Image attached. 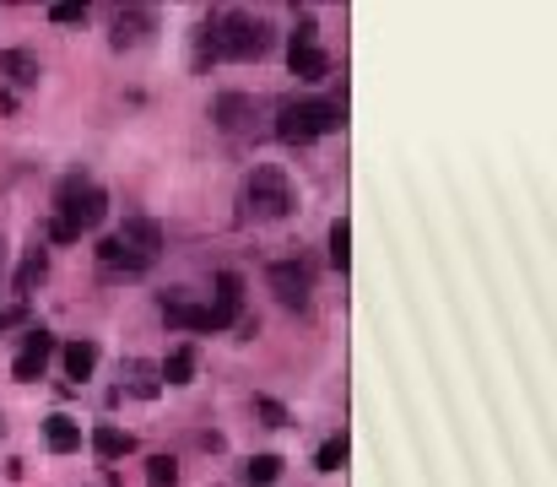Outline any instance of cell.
I'll use <instances>...</instances> for the list:
<instances>
[{"label":"cell","mask_w":557,"mask_h":487,"mask_svg":"<svg viewBox=\"0 0 557 487\" xmlns=\"http://www.w3.org/2000/svg\"><path fill=\"white\" fill-rule=\"evenodd\" d=\"M49 17L71 28V22H87V6H71V0H65V6H49Z\"/></svg>","instance_id":"cb8c5ba5"},{"label":"cell","mask_w":557,"mask_h":487,"mask_svg":"<svg viewBox=\"0 0 557 487\" xmlns=\"http://www.w3.org/2000/svg\"><path fill=\"white\" fill-rule=\"evenodd\" d=\"M0 76H11L17 87H33L38 82V55L33 49H0Z\"/></svg>","instance_id":"2e32d148"},{"label":"cell","mask_w":557,"mask_h":487,"mask_svg":"<svg viewBox=\"0 0 557 487\" xmlns=\"http://www.w3.org/2000/svg\"><path fill=\"white\" fill-rule=\"evenodd\" d=\"M211 120L228 130V136H238V130H249L260 120V98H249V92H222V98L211 103Z\"/></svg>","instance_id":"ba28073f"},{"label":"cell","mask_w":557,"mask_h":487,"mask_svg":"<svg viewBox=\"0 0 557 487\" xmlns=\"http://www.w3.org/2000/svg\"><path fill=\"white\" fill-rule=\"evenodd\" d=\"M314 466H320V471H341V466H347V433L325 439V444H320V455H314Z\"/></svg>","instance_id":"7402d4cb"},{"label":"cell","mask_w":557,"mask_h":487,"mask_svg":"<svg viewBox=\"0 0 557 487\" xmlns=\"http://www.w3.org/2000/svg\"><path fill=\"white\" fill-rule=\"evenodd\" d=\"M147 487H179V460L174 455H152L147 460Z\"/></svg>","instance_id":"ffe728a7"},{"label":"cell","mask_w":557,"mask_h":487,"mask_svg":"<svg viewBox=\"0 0 557 487\" xmlns=\"http://www.w3.org/2000/svg\"><path fill=\"white\" fill-rule=\"evenodd\" d=\"M114 239L125 244L130 255H141V260L152 266V260H157V249H163V222H157V217H125V222H119V233H114Z\"/></svg>","instance_id":"8992f818"},{"label":"cell","mask_w":557,"mask_h":487,"mask_svg":"<svg viewBox=\"0 0 557 487\" xmlns=\"http://www.w3.org/2000/svg\"><path fill=\"white\" fill-rule=\"evenodd\" d=\"M341 125H347V103L341 98H293L276 109V136L287 147H309V141H320Z\"/></svg>","instance_id":"7a4b0ae2"},{"label":"cell","mask_w":557,"mask_h":487,"mask_svg":"<svg viewBox=\"0 0 557 487\" xmlns=\"http://www.w3.org/2000/svg\"><path fill=\"white\" fill-rule=\"evenodd\" d=\"M44 444L55 455H76V450H82V423H76V417H65V412L44 417Z\"/></svg>","instance_id":"5bb4252c"},{"label":"cell","mask_w":557,"mask_h":487,"mask_svg":"<svg viewBox=\"0 0 557 487\" xmlns=\"http://www.w3.org/2000/svg\"><path fill=\"white\" fill-rule=\"evenodd\" d=\"M0 433H6V417H0Z\"/></svg>","instance_id":"484cf974"},{"label":"cell","mask_w":557,"mask_h":487,"mask_svg":"<svg viewBox=\"0 0 557 487\" xmlns=\"http://www.w3.org/2000/svg\"><path fill=\"white\" fill-rule=\"evenodd\" d=\"M163 320L174 325V331H228V325L217 320V309L190 304V298H163Z\"/></svg>","instance_id":"9c48e42d"},{"label":"cell","mask_w":557,"mask_h":487,"mask_svg":"<svg viewBox=\"0 0 557 487\" xmlns=\"http://www.w3.org/2000/svg\"><path fill=\"white\" fill-rule=\"evenodd\" d=\"M271 293L282 298L287 309H309V293H314V276H309V266L303 260H276L271 271Z\"/></svg>","instance_id":"5b68a950"},{"label":"cell","mask_w":557,"mask_h":487,"mask_svg":"<svg viewBox=\"0 0 557 487\" xmlns=\"http://www.w3.org/2000/svg\"><path fill=\"white\" fill-rule=\"evenodd\" d=\"M49 358H55V336H49L44 325H38V331H28V341H22L17 363H11V379H22V385H33V379L49 368Z\"/></svg>","instance_id":"52a82bcc"},{"label":"cell","mask_w":557,"mask_h":487,"mask_svg":"<svg viewBox=\"0 0 557 487\" xmlns=\"http://www.w3.org/2000/svg\"><path fill=\"white\" fill-rule=\"evenodd\" d=\"M287 65H293L298 82H325L330 76V60L320 44H287Z\"/></svg>","instance_id":"7c38bea8"},{"label":"cell","mask_w":557,"mask_h":487,"mask_svg":"<svg viewBox=\"0 0 557 487\" xmlns=\"http://www.w3.org/2000/svg\"><path fill=\"white\" fill-rule=\"evenodd\" d=\"M211 309H217L222 325H238V320H244V276H238V271H222L217 276V304H211Z\"/></svg>","instance_id":"8fae6325"},{"label":"cell","mask_w":557,"mask_h":487,"mask_svg":"<svg viewBox=\"0 0 557 487\" xmlns=\"http://www.w3.org/2000/svg\"><path fill=\"white\" fill-rule=\"evenodd\" d=\"M98 358H103V347L92 336H82V341H71V347L60 352V363H65V374L76 379V385H82V379H92L98 374Z\"/></svg>","instance_id":"4fadbf2b"},{"label":"cell","mask_w":557,"mask_h":487,"mask_svg":"<svg viewBox=\"0 0 557 487\" xmlns=\"http://www.w3.org/2000/svg\"><path fill=\"white\" fill-rule=\"evenodd\" d=\"M293 212V184L276 163H260L255 174L244 179V217L249 222H282Z\"/></svg>","instance_id":"277c9868"},{"label":"cell","mask_w":557,"mask_h":487,"mask_svg":"<svg viewBox=\"0 0 557 487\" xmlns=\"http://www.w3.org/2000/svg\"><path fill=\"white\" fill-rule=\"evenodd\" d=\"M255 412L265 417V428H282V423H287V412H282V406H276L271 396H260V401H255Z\"/></svg>","instance_id":"603a6c76"},{"label":"cell","mask_w":557,"mask_h":487,"mask_svg":"<svg viewBox=\"0 0 557 487\" xmlns=\"http://www.w3.org/2000/svg\"><path fill=\"white\" fill-rule=\"evenodd\" d=\"M44 271H49V255L33 249V255L22 260V271H17V293H33V282H44Z\"/></svg>","instance_id":"44dd1931"},{"label":"cell","mask_w":557,"mask_h":487,"mask_svg":"<svg viewBox=\"0 0 557 487\" xmlns=\"http://www.w3.org/2000/svg\"><path fill=\"white\" fill-rule=\"evenodd\" d=\"M22 320V309H0V336H6L11 331V325H17Z\"/></svg>","instance_id":"d4e9b609"},{"label":"cell","mask_w":557,"mask_h":487,"mask_svg":"<svg viewBox=\"0 0 557 487\" xmlns=\"http://www.w3.org/2000/svg\"><path fill=\"white\" fill-rule=\"evenodd\" d=\"M109 217V195L82 174H65L55 184V222H49V239L55 244H76L82 233H92Z\"/></svg>","instance_id":"6da1fadb"},{"label":"cell","mask_w":557,"mask_h":487,"mask_svg":"<svg viewBox=\"0 0 557 487\" xmlns=\"http://www.w3.org/2000/svg\"><path fill=\"white\" fill-rule=\"evenodd\" d=\"M130 450H136V433H125V428H114V423L92 428V455H98V460H125Z\"/></svg>","instance_id":"9a60e30c"},{"label":"cell","mask_w":557,"mask_h":487,"mask_svg":"<svg viewBox=\"0 0 557 487\" xmlns=\"http://www.w3.org/2000/svg\"><path fill=\"white\" fill-rule=\"evenodd\" d=\"M0 249H6V244H0Z\"/></svg>","instance_id":"4316f807"},{"label":"cell","mask_w":557,"mask_h":487,"mask_svg":"<svg viewBox=\"0 0 557 487\" xmlns=\"http://www.w3.org/2000/svg\"><path fill=\"white\" fill-rule=\"evenodd\" d=\"M325 244H330V266L347 276V266H352V228H347V217L330 222V239Z\"/></svg>","instance_id":"ac0fdd59"},{"label":"cell","mask_w":557,"mask_h":487,"mask_svg":"<svg viewBox=\"0 0 557 487\" xmlns=\"http://www.w3.org/2000/svg\"><path fill=\"white\" fill-rule=\"evenodd\" d=\"M211 44L222 60H260L271 49V22L249 11H217L211 17Z\"/></svg>","instance_id":"3957f363"},{"label":"cell","mask_w":557,"mask_h":487,"mask_svg":"<svg viewBox=\"0 0 557 487\" xmlns=\"http://www.w3.org/2000/svg\"><path fill=\"white\" fill-rule=\"evenodd\" d=\"M195 368H201V352H195L190 341H184V347H174V352L163 358V379H168V385H190Z\"/></svg>","instance_id":"e0dca14e"},{"label":"cell","mask_w":557,"mask_h":487,"mask_svg":"<svg viewBox=\"0 0 557 487\" xmlns=\"http://www.w3.org/2000/svg\"><path fill=\"white\" fill-rule=\"evenodd\" d=\"M98 271H103V276H147L152 266H147L141 255H130L119 239H103V244H98Z\"/></svg>","instance_id":"30bf717a"},{"label":"cell","mask_w":557,"mask_h":487,"mask_svg":"<svg viewBox=\"0 0 557 487\" xmlns=\"http://www.w3.org/2000/svg\"><path fill=\"white\" fill-rule=\"evenodd\" d=\"M244 477H249V487H271L276 477H282V455H255V460H244Z\"/></svg>","instance_id":"d6986e66"}]
</instances>
